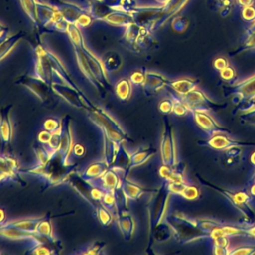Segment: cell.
I'll return each instance as SVG.
<instances>
[{
	"mask_svg": "<svg viewBox=\"0 0 255 255\" xmlns=\"http://www.w3.org/2000/svg\"><path fill=\"white\" fill-rule=\"evenodd\" d=\"M34 53L36 57L35 75L37 77L51 85L53 82V75H56L60 81L78 88V86L71 79L70 74L67 72L64 64L57 56H55L48 48L45 47L38 34L35 36Z\"/></svg>",
	"mask_w": 255,
	"mask_h": 255,
	"instance_id": "obj_1",
	"label": "cell"
},
{
	"mask_svg": "<svg viewBox=\"0 0 255 255\" xmlns=\"http://www.w3.org/2000/svg\"><path fill=\"white\" fill-rule=\"evenodd\" d=\"M76 164L66 162L60 152L54 153L45 163H37L31 167L19 168L20 174H30L40 177L47 186L66 183L69 175L76 170Z\"/></svg>",
	"mask_w": 255,
	"mask_h": 255,
	"instance_id": "obj_2",
	"label": "cell"
},
{
	"mask_svg": "<svg viewBox=\"0 0 255 255\" xmlns=\"http://www.w3.org/2000/svg\"><path fill=\"white\" fill-rule=\"evenodd\" d=\"M86 112L88 118L101 128L104 137L119 143H124L125 141L130 140L119 123L104 109L94 105L92 109L87 110Z\"/></svg>",
	"mask_w": 255,
	"mask_h": 255,
	"instance_id": "obj_3",
	"label": "cell"
},
{
	"mask_svg": "<svg viewBox=\"0 0 255 255\" xmlns=\"http://www.w3.org/2000/svg\"><path fill=\"white\" fill-rule=\"evenodd\" d=\"M67 183H69L94 209L101 203L105 191L99 186L86 180L80 172L74 170L69 175Z\"/></svg>",
	"mask_w": 255,
	"mask_h": 255,
	"instance_id": "obj_4",
	"label": "cell"
},
{
	"mask_svg": "<svg viewBox=\"0 0 255 255\" xmlns=\"http://www.w3.org/2000/svg\"><path fill=\"white\" fill-rule=\"evenodd\" d=\"M51 88L56 95L64 99L69 105L75 108L87 111L94 107V104L79 88L73 87L62 81H53L51 83Z\"/></svg>",
	"mask_w": 255,
	"mask_h": 255,
	"instance_id": "obj_5",
	"label": "cell"
},
{
	"mask_svg": "<svg viewBox=\"0 0 255 255\" xmlns=\"http://www.w3.org/2000/svg\"><path fill=\"white\" fill-rule=\"evenodd\" d=\"M15 83L24 86L25 88L30 90L33 94H35L38 97V99H40L42 103L50 102L52 93H54L51 88V85L48 84L46 81L42 80L41 78L37 77L36 75L20 76L19 78H17Z\"/></svg>",
	"mask_w": 255,
	"mask_h": 255,
	"instance_id": "obj_6",
	"label": "cell"
},
{
	"mask_svg": "<svg viewBox=\"0 0 255 255\" xmlns=\"http://www.w3.org/2000/svg\"><path fill=\"white\" fill-rule=\"evenodd\" d=\"M72 118L69 115L64 116L61 119L60 128V145L58 152L61 153L66 162L70 156V152L73 148V132H72Z\"/></svg>",
	"mask_w": 255,
	"mask_h": 255,
	"instance_id": "obj_7",
	"label": "cell"
},
{
	"mask_svg": "<svg viewBox=\"0 0 255 255\" xmlns=\"http://www.w3.org/2000/svg\"><path fill=\"white\" fill-rule=\"evenodd\" d=\"M49 3L54 6L63 16V18L72 24H77L80 18L88 11L77 4L66 2L63 0H49Z\"/></svg>",
	"mask_w": 255,
	"mask_h": 255,
	"instance_id": "obj_8",
	"label": "cell"
},
{
	"mask_svg": "<svg viewBox=\"0 0 255 255\" xmlns=\"http://www.w3.org/2000/svg\"><path fill=\"white\" fill-rule=\"evenodd\" d=\"M82 51L86 57V60L89 64V67L93 73V75L95 76V78L101 83V85L107 90H109L111 88L109 79H108V75H107V71L103 66L102 61L90 50L86 47V45L82 48Z\"/></svg>",
	"mask_w": 255,
	"mask_h": 255,
	"instance_id": "obj_9",
	"label": "cell"
},
{
	"mask_svg": "<svg viewBox=\"0 0 255 255\" xmlns=\"http://www.w3.org/2000/svg\"><path fill=\"white\" fill-rule=\"evenodd\" d=\"M19 165L15 158L0 155V182L12 180L25 185V181L19 172Z\"/></svg>",
	"mask_w": 255,
	"mask_h": 255,
	"instance_id": "obj_10",
	"label": "cell"
},
{
	"mask_svg": "<svg viewBox=\"0 0 255 255\" xmlns=\"http://www.w3.org/2000/svg\"><path fill=\"white\" fill-rule=\"evenodd\" d=\"M36 13L41 25L42 31H47V27L55 20L63 17L61 13L50 3H45L42 0H35Z\"/></svg>",
	"mask_w": 255,
	"mask_h": 255,
	"instance_id": "obj_11",
	"label": "cell"
},
{
	"mask_svg": "<svg viewBox=\"0 0 255 255\" xmlns=\"http://www.w3.org/2000/svg\"><path fill=\"white\" fill-rule=\"evenodd\" d=\"M13 105H8L0 110V139L3 144L9 145L12 141L13 127L10 119V112Z\"/></svg>",
	"mask_w": 255,
	"mask_h": 255,
	"instance_id": "obj_12",
	"label": "cell"
},
{
	"mask_svg": "<svg viewBox=\"0 0 255 255\" xmlns=\"http://www.w3.org/2000/svg\"><path fill=\"white\" fill-rule=\"evenodd\" d=\"M116 219L122 235L126 240H129L133 234L135 223L128 208H118Z\"/></svg>",
	"mask_w": 255,
	"mask_h": 255,
	"instance_id": "obj_13",
	"label": "cell"
},
{
	"mask_svg": "<svg viewBox=\"0 0 255 255\" xmlns=\"http://www.w3.org/2000/svg\"><path fill=\"white\" fill-rule=\"evenodd\" d=\"M0 237L10 239V240H29L32 241L36 237V233H30L23 231L13 224L10 221H5L0 224Z\"/></svg>",
	"mask_w": 255,
	"mask_h": 255,
	"instance_id": "obj_14",
	"label": "cell"
},
{
	"mask_svg": "<svg viewBox=\"0 0 255 255\" xmlns=\"http://www.w3.org/2000/svg\"><path fill=\"white\" fill-rule=\"evenodd\" d=\"M75 50V54H76V59H77V63H78V66L81 70V72L84 74V76L89 80V82L95 87V89L101 93V94H104V92H106L107 90L101 85V83L95 78V76L93 75L90 67H89V64L86 60V57L82 51V49H79V48H74Z\"/></svg>",
	"mask_w": 255,
	"mask_h": 255,
	"instance_id": "obj_15",
	"label": "cell"
},
{
	"mask_svg": "<svg viewBox=\"0 0 255 255\" xmlns=\"http://www.w3.org/2000/svg\"><path fill=\"white\" fill-rule=\"evenodd\" d=\"M122 179L119 172L110 168L97 182L95 185L99 186L106 192H115L121 187Z\"/></svg>",
	"mask_w": 255,
	"mask_h": 255,
	"instance_id": "obj_16",
	"label": "cell"
},
{
	"mask_svg": "<svg viewBox=\"0 0 255 255\" xmlns=\"http://www.w3.org/2000/svg\"><path fill=\"white\" fill-rule=\"evenodd\" d=\"M110 169V166L109 164L105 161V160H102V161H97V162H94L92 164H90L89 166L86 167V169L81 173L82 176L92 182L93 184H96V182Z\"/></svg>",
	"mask_w": 255,
	"mask_h": 255,
	"instance_id": "obj_17",
	"label": "cell"
},
{
	"mask_svg": "<svg viewBox=\"0 0 255 255\" xmlns=\"http://www.w3.org/2000/svg\"><path fill=\"white\" fill-rule=\"evenodd\" d=\"M110 168L116 170L119 173L121 172L123 176L128 175V172L130 170V153L128 152L124 144L121 145L120 150Z\"/></svg>",
	"mask_w": 255,
	"mask_h": 255,
	"instance_id": "obj_18",
	"label": "cell"
},
{
	"mask_svg": "<svg viewBox=\"0 0 255 255\" xmlns=\"http://www.w3.org/2000/svg\"><path fill=\"white\" fill-rule=\"evenodd\" d=\"M94 20L102 21L107 18L116 8L110 7L103 0H90L88 8H86Z\"/></svg>",
	"mask_w": 255,
	"mask_h": 255,
	"instance_id": "obj_19",
	"label": "cell"
},
{
	"mask_svg": "<svg viewBox=\"0 0 255 255\" xmlns=\"http://www.w3.org/2000/svg\"><path fill=\"white\" fill-rule=\"evenodd\" d=\"M103 22L110 24L112 26L117 27H127L133 23V19L129 12L122 10V9H116L114 12H112L107 18L103 20Z\"/></svg>",
	"mask_w": 255,
	"mask_h": 255,
	"instance_id": "obj_20",
	"label": "cell"
},
{
	"mask_svg": "<svg viewBox=\"0 0 255 255\" xmlns=\"http://www.w3.org/2000/svg\"><path fill=\"white\" fill-rule=\"evenodd\" d=\"M101 61L107 72H117L123 65V58L116 51L106 52L102 56Z\"/></svg>",
	"mask_w": 255,
	"mask_h": 255,
	"instance_id": "obj_21",
	"label": "cell"
},
{
	"mask_svg": "<svg viewBox=\"0 0 255 255\" xmlns=\"http://www.w3.org/2000/svg\"><path fill=\"white\" fill-rule=\"evenodd\" d=\"M26 35L24 31L18 32L12 36L6 37L1 43H0V62L10 54V52L14 49L16 44Z\"/></svg>",
	"mask_w": 255,
	"mask_h": 255,
	"instance_id": "obj_22",
	"label": "cell"
},
{
	"mask_svg": "<svg viewBox=\"0 0 255 255\" xmlns=\"http://www.w3.org/2000/svg\"><path fill=\"white\" fill-rule=\"evenodd\" d=\"M121 179H122V183H121L122 189L128 200H136L142 194L143 191L141 187L135 184L134 182L130 181L128 178V176H122Z\"/></svg>",
	"mask_w": 255,
	"mask_h": 255,
	"instance_id": "obj_23",
	"label": "cell"
},
{
	"mask_svg": "<svg viewBox=\"0 0 255 255\" xmlns=\"http://www.w3.org/2000/svg\"><path fill=\"white\" fill-rule=\"evenodd\" d=\"M156 10L153 8H146V7H138V8H132L129 12L133 19V23H135L138 26L144 27L147 20L155 13Z\"/></svg>",
	"mask_w": 255,
	"mask_h": 255,
	"instance_id": "obj_24",
	"label": "cell"
},
{
	"mask_svg": "<svg viewBox=\"0 0 255 255\" xmlns=\"http://www.w3.org/2000/svg\"><path fill=\"white\" fill-rule=\"evenodd\" d=\"M20 1V5L23 9V11L25 12V14L28 16V18L32 21V23L34 24V26L40 31H42L41 25L39 23L38 17H37V13H36V4H35V0H19Z\"/></svg>",
	"mask_w": 255,
	"mask_h": 255,
	"instance_id": "obj_25",
	"label": "cell"
},
{
	"mask_svg": "<svg viewBox=\"0 0 255 255\" xmlns=\"http://www.w3.org/2000/svg\"><path fill=\"white\" fill-rule=\"evenodd\" d=\"M66 33L68 34L70 42H71V44L73 45L74 48L82 49L85 46L83 34H82L80 28L76 24L69 23Z\"/></svg>",
	"mask_w": 255,
	"mask_h": 255,
	"instance_id": "obj_26",
	"label": "cell"
},
{
	"mask_svg": "<svg viewBox=\"0 0 255 255\" xmlns=\"http://www.w3.org/2000/svg\"><path fill=\"white\" fill-rule=\"evenodd\" d=\"M115 93L121 101L128 100L131 95L130 81L128 78L120 79L115 86Z\"/></svg>",
	"mask_w": 255,
	"mask_h": 255,
	"instance_id": "obj_27",
	"label": "cell"
},
{
	"mask_svg": "<svg viewBox=\"0 0 255 255\" xmlns=\"http://www.w3.org/2000/svg\"><path fill=\"white\" fill-rule=\"evenodd\" d=\"M41 218L42 217L18 219V220H12V221H10V223L23 231H27L30 233H36V228H37V225L40 222Z\"/></svg>",
	"mask_w": 255,
	"mask_h": 255,
	"instance_id": "obj_28",
	"label": "cell"
},
{
	"mask_svg": "<svg viewBox=\"0 0 255 255\" xmlns=\"http://www.w3.org/2000/svg\"><path fill=\"white\" fill-rule=\"evenodd\" d=\"M36 233L42 236H45L49 239H55L52 231V224H51V216L49 214L42 216L40 222L37 225Z\"/></svg>",
	"mask_w": 255,
	"mask_h": 255,
	"instance_id": "obj_29",
	"label": "cell"
},
{
	"mask_svg": "<svg viewBox=\"0 0 255 255\" xmlns=\"http://www.w3.org/2000/svg\"><path fill=\"white\" fill-rule=\"evenodd\" d=\"M153 154V150L150 149H138L132 153H130V169L142 164Z\"/></svg>",
	"mask_w": 255,
	"mask_h": 255,
	"instance_id": "obj_30",
	"label": "cell"
},
{
	"mask_svg": "<svg viewBox=\"0 0 255 255\" xmlns=\"http://www.w3.org/2000/svg\"><path fill=\"white\" fill-rule=\"evenodd\" d=\"M163 84V80L160 76L153 74V73H145L144 74V82H143V87L147 91L155 90L157 88H160Z\"/></svg>",
	"mask_w": 255,
	"mask_h": 255,
	"instance_id": "obj_31",
	"label": "cell"
},
{
	"mask_svg": "<svg viewBox=\"0 0 255 255\" xmlns=\"http://www.w3.org/2000/svg\"><path fill=\"white\" fill-rule=\"evenodd\" d=\"M95 212L97 214V217H98V220L100 221V223L103 225V226H109L113 220H114V215L112 214V212L107 209L102 203H100L95 209Z\"/></svg>",
	"mask_w": 255,
	"mask_h": 255,
	"instance_id": "obj_32",
	"label": "cell"
},
{
	"mask_svg": "<svg viewBox=\"0 0 255 255\" xmlns=\"http://www.w3.org/2000/svg\"><path fill=\"white\" fill-rule=\"evenodd\" d=\"M33 149H34L36 157L38 159L37 163H45V162H47L51 158V156L54 154L48 148V146H45V144H43V143H41L39 141H38V143L33 145Z\"/></svg>",
	"mask_w": 255,
	"mask_h": 255,
	"instance_id": "obj_33",
	"label": "cell"
},
{
	"mask_svg": "<svg viewBox=\"0 0 255 255\" xmlns=\"http://www.w3.org/2000/svg\"><path fill=\"white\" fill-rule=\"evenodd\" d=\"M101 203L107 209H109L114 216L117 215L118 203H117V197H116V193L115 192H106L105 191V193H104V195H103V197L101 199Z\"/></svg>",
	"mask_w": 255,
	"mask_h": 255,
	"instance_id": "obj_34",
	"label": "cell"
},
{
	"mask_svg": "<svg viewBox=\"0 0 255 255\" xmlns=\"http://www.w3.org/2000/svg\"><path fill=\"white\" fill-rule=\"evenodd\" d=\"M107 244L102 241H95L92 245L87 247L86 250L81 251L82 254H89V255H98L102 253V251L106 248Z\"/></svg>",
	"mask_w": 255,
	"mask_h": 255,
	"instance_id": "obj_35",
	"label": "cell"
},
{
	"mask_svg": "<svg viewBox=\"0 0 255 255\" xmlns=\"http://www.w3.org/2000/svg\"><path fill=\"white\" fill-rule=\"evenodd\" d=\"M68 25H69V22H67L63 17H61V18L55 20L53 23H51L47 27V30H49V31L55 30V31H58V32L66 33L67 29H68Z\"/></svg>",
	"mask_w": 255,
	"mask_h": 255,
	"instance_id": "obj_36",
	"label": "cell"
},
{
	"mask_svg": "<svg viewBox=\"0 0 255 255\" xmlns=\"http://www.w3.org/2000/svg\"><path fill=\"white\" fill-rule=\"evenodd\" d=\"M43 127H44V129H46L50 132H55L60 128L61 121L54 119V118H49L44 122Z\"/></svg>",
	"mask_w": 255,
	"mask_h": 255,
	"instance_id": "obj_37",
	"label": "cell"
},
{
	"mask_svg": "<svg viewBox=\"0 0 255 255\" xmlns=\"http://www.w3.org/2000/svg\"><path fill=\"white\" fill-rule=\"evenodd\" d=\"M129 81L130 83L138 86V85H142L144 82V74L141 73L140 71H134L130 77H129Z\"/></svg>",
	"mask_w": 255,
	"mask_h": 255,
	"instance_id": "obj_38",
	"label": "cell"
},
{
	"mask_svg": "<svg viewBox=\"0 0 255 255\" xmlns=\"http://www.w3.org/2000/svg\"><path fill=\"white\" fill-rule=\"evenodd\" d=\"M51 135H52V132H50V131L44 129V130H42V131L39 133V135H38V141L41 142V143H43V144H47V143L49 142L50 138H51Z\"/></svg>",
	"mask_w": 255,
	"mask_h": 255,
	"instance_id": "obj_39",
	"label": "cell"
},
{
	"mask_svg": "<svg viewBox=\"0 0 255 255\" xmlns=\"http://www.w3.org/2000/svg\"><path fill=\"white\" fill-rule=\"evenodd\" d=\"M107 5H109L110 7L116 8V9H122L121 4L123 0H103ZM123 10V9H122Z\"/></svg>",
	"mask_w": 255,
	"mask_h": 255,
	"instance_id": "obj_40",
	"label": "cell"
},
{
	"mask_svg": "<svg viewBox=\"0 0 255 255\" xmlns=\"http://www.w3.org/2000/svg\"><path fill=\"white\" fill-rule=\"evenodd\" d=\"M6 221V213L3 208H0V224L4 223Z\"/></svg>",
	"mask_w": 255,
	"mask_h": 255,
	"instance_id": "obj_41",
	"label": "cell"
},
{
	"mask_svg": "<svg viewBox=\"0 0 255 255\" xmlns=\"http://www.w3.org/2000/svg\"><path fill=\"white\" fill-rule=\"evenodd\" d=\"M7 32H8V29L0 23V36L3 35V34H6Z\"/></svg>",
	"mask_w": 255,
	"mask_h": 255,
	"instance_id": "obj_42",
	"label": "cell"
},
{
	"mask_svg": "<svg viewBox=\"0 0 255 255\" xmlns=\"http://www.w3.org/2000/svg\"><path fill=\"white\" fill-rule=\"evenodd\" d=\"M6 34H7V33H6ZM6 34H3V35H1V36H0V43H1V42H2L6 37H7V36H6Z\"/></svg>",
	"mask_w": 255,
	"mask_h": 255,
	"instance_id": "obj_43",
	"label": "cell"
},
{
	"mask_svg": "<svg viewBox=\"0 0 255 255\" xmlns=\"http://www.w3.org/2000/svg\"><path fill=\"white\" fill-rule=\"evenodd\" d=\"M0 253H1V252H0Z\"/></svg>",
	"mask_w": 255,
	"mask_h": 255,
	"instance_id": "obj_44",
	"label": "cell"
}]
</instances>
